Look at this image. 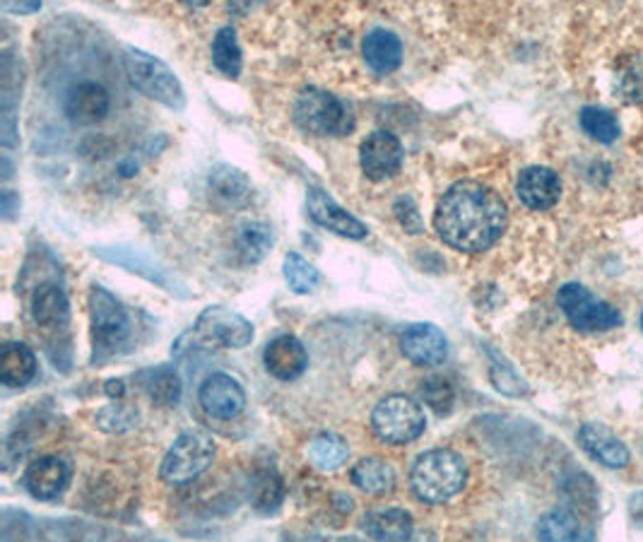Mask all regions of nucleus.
<instances>
[{
	"label": "nucleus",
	"mask_w": 643,
	"mask_h": 542,
	"mask_svg": "<svg viewBox=\"0 0 643 542\" xmlns=\"http://www.w3.org/2000/svg\"><path fill=\"white\" fill-rule=\"evenodd\" d=\"M509 225V211L497 191L485 183L459 181L437 205L435 229L455 251L480 253L492 249Z\"/></svg>",
	"instance_id": "1"
},
{
	"label": "nucleus",
	"mask_w": 643,
	"mask_h": 542,
	"mask_svg": "<svg viewBox=\"0 0 643 542\" xmlns=\"http://www.w3.org/2000/svg\"><path fill=\"white\" fill-rule=\"evenodd\" d=\"M467 483V465L463 455L451 449H435L419 455L410 471V485L417 499L443 504L461 495Z\"/></svg>",
	"instance_id": "2"
},
{
	"label": "nucleus",
	"mask_w": 643,
	"mask_h": 542,
	"mask_svg": "<svg viewBox=\"0 0 643 542\" xmlns=\"http://www.w3.org/2000/svg\"><path fill=\"white\" fill-rule=\"evenodd\" d=\"M123 66H126L131 82L145 97H150V100L174 111H181L185 106V94L177 72L171 70L165 60L145 54L140 48H126V54H123Z\"/></svg>",
	"instance_id": "3"
},
{
	"label": "nucleus",
	"mask_w": 643,
	"mask_h": 542,
	"mask_svg": "<svg viewBox=\"0 0 643 542\" xmlns=\"http://www.w3.org/2000/svg\"><path fill=\"white\" fill-rule=\"evenodd\" d=\"M294 121L304 133L318 135V138H340L354 128V118L345 104L330 92L308 88L300 94L294 104Z\"/></svg>",
	"instance_id": "4"
},
{
	"label": "nucleus",
	"mask_w": 643,
	"mask_h": 542,
	"mask_svg": "<svg viewBox=\"0 0 643 542\" xmlns=\"http://www.w3.org/2000/svg\"><path fill=\"white\" fill-rule=\"evenodd\" d=\"M371 427H374V434L381 441L393 443V447H405V443H413L422 437L427 420L425 410L413 398L388 396L371 413Z\"/></svg>",
	"instance_id": "5"
},
{
	"label": "nucleus",
	"mask_w": 643,
	"mask_h": 542,
	"mask_svg": "<svg viewBox=\"0 0 643 542\" xmlns=\"http://www.w3.org/2000/svg\"><path fill=\"white\" fill-rule=\"evenodd\" d=\"M556 302H560V309L576 330L600 332L620 328L624 324V316L612 304L602 302L588 287L578 285V282L564 285L556 294Z\"/></svg>",
	"instance_id": "6"
},
{
	"label": "nucleus",
	"mask_w": 643,
	"mask_h": 542,
	"mask_svg": "<svg viewBox=\"0 0 643 542\" xmlns=\"http://www.w3.org/2000/svg\"><path fill=\"white\" fill-rule=\"evenodd\" d=\"M215 441L203 432L181 434L162 461V479L169 485L191 483L201 473H205L210 463L215 461Z\"/></svg>",
	"instance_id": "7"
},
{
	"label": "nucleus",
	"mask_w": 643,
	"mask_h": 542,
	"mask_svg": "<svg viewBox=\"0 0 643 542\" xmlns=\"http://www.w3.org/2000/svg\"><path fill=\"white\" fill-rule=\"evenodd\" d=\"M195 332L205 342L225 350H241L253 340V324L225 306H210L198 316Z\"/></svg>",
	"instance_id": "8"
},
{
	"label": "nucleus",
	"mask_w": 643,
	"mask_h": 542,
	"mask_svg": "<svg viewBox=\"0 0 643 542\" xmlns=\"http://www.w3.org/2000/svg\"><path fill=\"white\" fill-rule=\"evenodd\" d=\"M90 316H92V330H94L97 345H102V348H114L116 342L126 338L128 314L114 294L106 292L104 287H92Z\"/></svg>",
	"instance_id": "9"
},
{
	"label": "nucleus",
	"mask_w": 643,
	"mask_h": 542,
	"mask_svg": "<svg viewBox=\"0 0 643 542\" xmlns=\"http://www.w3.org/2000/svg\"><path fill=\"white\" fill-rule=\"evenodd\" d=\"M362 171L371 181L391 179L403 167V145L388 131H376L362 143L360 150Z\"/></svg>",
	"instance_id": "10"
},
{
	"label": "nucleus",
	"mask_w": 643,
	"mask_h": 542,
	"mask_svg": "<svg viewBox=\"0 0 643 542\" xmlns=\"http://www.w3.org/2000/svg\"><path fill=\"white\" fill-rule=\"evenodd\" d=\"M198 400H201L203 410L215 417V420H234L246 408V393L237 379L229 374H213L203 381L201 391H198Z\"/></svg>",
	"instance_id": "11"
},
{
	"label": "nucleus",
	"mask_w": 643,
	"mask_h": 542,
	"mask_svg": "<svg viewBox=\"0 0 643 542\" xmlns=\"http://www.w3.org/2000/svg\"><path fill=\"white\" fill-rule=\"evenodd\" d=\"M401 350L417 366H439L449 357V340L437 326L417 324L403 332Z\"/></svg>",
	"instance_id": "12"
},
{
	"label": "nucleus",
	"mask_w": 643,
	"mask_h": 542,
	"mask_svg": "<svg viewBox=\"0 0 643 542\" xmlns=\"http://www.w3.org/2000/svg\"><path fill=\"white\" fill-rule=\"evenodd\" d=\"M516 193L530 211H550L562 199V179L548 167H528L516 181Z\"/></svg>",
	"instance_id": "13"
},
{
	"label": "nucleus",
	"mask_w": 643,
	"mask_h": 542,
	"mask_svg": "<svg viewBox=\"0 0 643 542\" xmlns=\"http://www.w3.org/2000/svg\"><path fill=\"white\" fill-rule=\"evenodd\" d=\"M308 215H312L316 225L336 232L340 234V237L364 239L369 234L366 225H362L360 219L350 215L345 207H340L336 201H332V195H328L324 189L308 191Z\"/></svg>",
	"instance_id": "14"
},
{
	"label": "nucleus",
	"mask_w": 643,
	"mask_h": 542,
	"mask_svg": "<svg viewBox=\"0 0 643 542\" xmlns=\"http://www.w3.org/2000/svg\"><path fill=\"white\" fill-rule=\"evenodd\" d=\"M578 443L593 461H598L605 467H612V471L624 467L629 465V461H632V453H629L627 443L617 437L612 429L596 422H588L580 427Z\"/></svg>",
	"instance_id": "15"
},
{
	"label": "nucleus",
	"mask_w": 643,
	"mask_h": 542,
	"mask_svg": "<svg viewBox=\"0 0 643 542\" xmlns=\"http://www.w3.org/2000/svg\"><path fill=\"white\" fill-rule=\"evenodd\" d=\"M111 109L109 102V92L97 82H80L72 88L66 97L64 111L70 123L76 126H92V123H99Z\"/></svg>",
	"instance_id": "16"
},
{
	"label": "nucleus",
	"mask_w": 643,
	"mask_h": 542,
	"mask_svg": "<svg viewBox=\"0 0 643 542\" xmlns=\"http://www.w3.org/2000/svg\"><path fill=\"white\" fill-rule=\"evenodd\" d=\"M263 362L268 374H273L280 381H292L304 374V369L308 366V354L304 345L294 336H278L268 342Z\"/></svg>",
	"instance_id": "17"
},
{
	"label": "nucleus",
	"mask_w": 643,
	"mask_h": 542,
	"mask_svg": "<svg viewBox=\"0 0 643 542\" xmlns=\"http://www.w3.org/2000/svg\"><path fill=\"white\" fill-rule=\"evenodd\" d=\"M70 479V467L58 455H46V459L34 461L27 473H24V485H27L30 495L36 499H56L60 492L66 489Z\"/></svg>",
	"instance_id": "18"
},
{
	"label": "nucleus",
	"mask_w": 643,
	"mask_h": 542,
	"mask_svg": "<svg viewBox=\"0 0 643 542\" xmlns=\"http://www.w3.org/2000/svg\"><path fill=\"white\" fill-rule=\"evenodd\" d=\"M210 199L219 207H241L251 199V183L239 169L217 167L207 179Z\"/></svg>",
	"instance_id": "19"
},
{
	"label": "nucleus",
	"mask_w": 643,
	"mask_h": 542,
	"mask_svg": "<svg viewBox=\"0 0 643 542\" xmlns=\"http://www.w3.org/2000/svg\"><path fill=\"white\" fill-rule=\"evenodd\" d=\"M362 54L366 66L379 72V76H388V72L398 70L403 60V44L398 36L386 30H374L366 34L362 44Z\"/></svg>",
	"instance_id": "20"
},
{
	"label": "nucleus",
	"mask_w": 643,
	"mask_h": 542,
	"mask_svg": "<svg viewBox=\"0 0 643 542\" xmlns=\"http://www.w3.org/2000/svg\"><path fill=\"white\" fill-rule=\"evenodd\" d=\"M36 376V357L24 342H8L0 354V381L10 388H22Z\"/></svg>",
	"instance_id": "21"
},
{
	"label": "nucleus",
	"mask_w": 643,
	"mask_h": 542,
	"mask_svg": "<svg viewBox=\"0 0 643 542\" xmlns=\"http://www.w3.org/2000/svg\"><path fill=\"white\" fill-rule=\"evenodd\" d=\"M70 314V304L66 292L58 285H42L32 297V316L44 328L66 326Z\"/></svg>",
	"instance_id": "22"
},
{
	"label": "nucleus",
	"mask_w": 643,
	"mask_h": 542,
	"mask_svg": "<svg viewBox=\"0 0 643 542\" xmlns=\"http://www.w3.org/2000/svg\"><path fill=\"white\" fill-rule=\"evenodd\" d=\"M364 531L374 540H407L413 535V516L403 509L366 513Z\"/></svg>",
	"instance_id": "23"
},
{
	"label": "nucleus",
	"mask_w": 643,
	"mask_h": 542,
	"mask_svg": "<svg viewBox=\"0 0 643 542\" xmlns=\"http://www.w3.org/2000/svg\"><path fill=\"white\" fill-rule=\"evenodd\" d=\"M538 538L542 540H588L593 531L578 519L572 509H552L540 519Z\"/></svg>",
	"instance_id": "24"
},
{
	"label": "nucleus",
	"mask_w": 643,
	"mask_h": 542,
	"mask_svg": "<svg viewBox=\"0 0 643 542\" xmlns=\"http://www.w3.org/2000/svg\"><path fill=\"white\" fill-rule=\"evenodd\" d=\"M352 483L366 495H388L395 489V471L381 459H364L352 467Z\"/></svg>",
	"instance_id": "25"
},
{
	"label": "nucleus",
	"mask_w": 643,
	"mask_h": 542,
	"mask_svg": "<svg viewBox=\"0 0 643 542\" xmlns=\"http://www.w3.org/2000/svg\"><path fill=\"white\" fill-rule=\"evenodd\" d=\"M612 90L624 104H643V56H624L614 68Z\"/></svg>",
	"instance_id": "26"
},
{
	"label": "nucleus",
	"mask_w": 643,
	"mask_h": 542,
	"mask_svg": "<svg viewBox=\"0 0 643 542\" xmlns=\"http://www.w3.org/2000/svg\"><path fill=\"white\" fill-rule=\"evenodd\" d=\"M348 455H350L348 441L338 434H320L308 443V461L324 473L338 471V467L348 461Z\"/></svg>",
	"instance_id": "27"
},
{
	"label": "nucleus",
	"mask_w": 643,
	"mask_h": 542,
	"mask_svg": "<svg viewBox=\"0 0 643 542\" xmlns=\"http://www.w3.org/2000/svg\"><path fill=\"white\" fill-rule=\"evenodd\" d=\"M580 128L593 138L596 143L602 145H612L620 140L622 135V126L612 111L602 109V106H586L580 109Z\"/></svg>",
	"instance_id": "28"
},
{
	"label": "nucleus",
	"mask_w": 643,
	"mask_h": 542,
	"mask_svg": "<svg viewBox=\"0 0 643 542\" xmlns=\"http://www.w3.org/2000/svg\"><path fill=\"white\" fill-rule=\"evenodd\" d=\"M270 246H273V232H270V227L263 225V222H251V225L241 227L237 237V253L241 258V263L253 266L258 261H263Z\"/></svg>",
	"instance_id": "29"
},
{
	"label": "nucleus",
	"mask_w": 643,
	"mask_h": 542,
	"mask_svg": "<svg viewBox=\"0 0 643 542\" xmlns=\"http://www.w3.org/2000/svg\"><path fill=\"white\" fill-rule=\"evenodd\" d=\"M213 60L217 70H222L229 78H237L241 72V48L237 42V32L232 27H225L215 34Z\"/></svg>",
	"instance_id": "30"
},
{
	"label": "nucleus",
	"mask_w": 643,
	"mask_h": 542,
	"mask_svg": "<svg viewBox=\"0 0 643 542\" xmlns=\"http://www.w3.org/2000/svg\"><path fill=\"white\" fill-rule=\"evenodd\" d=\"M284 280L296 294H308L318 287L320 273L300 253L284 256Z\"/></svg>",
	"instance_id": "31"
},
{
	"label": "nucleus",
	"mask_w": 643,
	"mask_h": 542,
	"mask_svg": "<svg viewBox=\"0 0 643 542\" xmlns=\"http://www.w3.org/2000/svg\"><path fill=\"white\" fill-rule=\"evenodd\" d=\"M145 391L157 405L169 408V405H177L181 398V379L171 369H157L145 381Z\"/></svg>",
	"instance_id": "32"
},
{
	"label": "nucleus",
	"mask_w": 643,
	"mask_h": 542,
	"mask_svg": "<svg viewBox=\"0 0 643 542\" xmlns=\"http://www.w3.org/2000/svg\"><path fill=\"white\" fill-rule=\"evenodd\" d=\"M419 396H422V400L437 415H449L453 410L455 391H453V386L449 384L447 379H441V376L427 379L422 384V388H419Z\"/></svg>",
	"instance_id": "33"
},
{
	"label": "nucleus",
	"mask_w": 643,
	"mask_h": 542,
	"mask_svg": "<svg viewBox=\"0 0 643 542\" xmlns=\"http://www.w3.org/2000/svg\"><path fill=\"white\" fill-rule=\"evenodd\" d=\"M494 357V364H492V381L494 386H497L506 396H526L528 388H526V381L518 376L509 364H499V354L497 352H489Z\"/></svg>",
	"instance_id": "34"
},
{
	"label": "nucleus",
	"mask_w": 643,
	"mask_h": 542,
	"mask_svg": "<svg viewBox=\"0 0 643 542\" xmlns=\"http://www.w3.org/2000/svg\"><path fill=\"white\" fill-rule=\"evenodd\" d=\"M138 420V413L126 408V405H111V408L102 410L97 417V422L106 432H126Z\"/></svg>",
	"instance_id": "35"
},
{
	"label": "nucleus",
	"mask_w": 643,
	"mask_h": 542,
	"mask_svg": "<svg viewBox=\"0 0 643 542\" xmlns=\"http://www.w3.org/2000/svg\"><path fill=\"white\" fill-rule=\"evenodd\" d=\"M282 499V483L280 477L273 473H266L261 479H258V487H256V507L270 511L275 509Z\"/></svg>",
	"instance_id": "36"
},
{
	"label": "nucleus",
	"mask_w": 643,
	"mask_h": 542,
	"mask_svg": "<svg viewBox=\"0 0 643 542\" xmlns=\"http://www.w3.org/2000/svg\"><path fill=\"white\" fill-rule=\"evenodd\" d=\"M395 217L401 219V225L405 227V232L410 234H422L425 225H422V217L417 213V205L410 199V195H403V199L395 203Z\"/></svg>",
	"instance_id": "37"
},
{
	"label": "nucleus",
	"mask_w": 643,
	"mask_h": 542,
	"mask_svg": "<svg viewBox=\"0 0 643 542\" xmlns=\"http://www.w3.org/2000/svg\"><path fill=\"white\" fill-rule=\"evenodd\" d=\"M0 8L10 15H32L42 10V0H0Z\"/></svg>",
	"instance_id": "38"
},
{
	"label": "nucleus",
	"mask_w": 643,
	"mask_h": 542,
	"mask_svg": "<svg viewBox=\"0 0 643 542\" xmlns=\"http://www.w3.org/2000/svg\"><path fill=\"white\" fill-rule=\"evenodd\" d=\"M629 519L643 531V492H636V495L629 497Z\"/></svg>",
	"instance_id": "39"
},
{
	"label": "nucleus",
	"mask_w": 643,
	"mask_h": 542,
	"mask_svg": "<svg viewBox=\"0 0 643 542\" xmlns=\"http://www.w3.org/2000/svg\"><path fill=\"white\" fill-rule=\"evenodd\" d=\"M20 211V199L12 191H3V215L5 219L15 217V213Z\"/></svg>",
	"instance_id": "40"
},
{
	"label": "nucleus",
	"mask_w": 643,
	"mask_h": 542,
	"mask_svg": "<svg viewBox=\"0 0 643 542\" xmlns=\"http://www.w3.org/2000/svg\"><path fill=\"white\" fill-rule=\"evenodd\" d=\"M123 391H126V388H123V381H109V384H106V393L111 398H121Z\"/></svg>",
	"instance_id": "41"
},
{
	"label": "nucleus",
	"mask_w": 643,
	"mask_h": 542,
	"mask_svg": "<svg viewBox=\"0 0 643 542\" xmlns=\"http://www.w3.org/2000/svg\"><path fill=\"white\" fill-rule=\"evenodd\" d=\"M181 3L189 5V8H205V5L213 3V0H181Z\"/></svg>",
	"instance_id": "42"
},
{
	"label": "nucleus",
	"mask_w": 643,
	"mask_h": 542,
	"mask_svg": "<svg viewBox=\"0 0 643 542\" xmlns=\"http://www.w3.org/2000/svg\"><path fill=\"white\" fill-rule=\"evenodd\" d=\"M641 328H643V314H641Z\"/></svg>",
	"instance_id": "43"
}]
</instances>
